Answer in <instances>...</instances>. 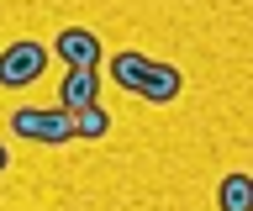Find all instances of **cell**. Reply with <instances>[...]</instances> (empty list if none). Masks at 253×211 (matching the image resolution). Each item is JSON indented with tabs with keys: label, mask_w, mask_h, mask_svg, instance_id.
Returning <instances> with one entry per match:
<instances>
[{
	"label": "cell",
	"mask_w": 253,
	"mask_h": 211,
	"mask_svg": "<svg viewBox=\"0 0 253 211\" xmlns=\"http://www.w3.org/2000/svg\"><path fill=\"white\" fill-rule=\"evenodd\" d=\"M148 64H153V58H142V53H116V58H111V80L122 84V90H137Z\"/></svg>",
	"instance_id": "52a82bcc"
},
{
	"label": "cell",
	"mask_w": 253,
	"mask_h": 211,
	"mask_svg": "<svg viewBox=\"0 0 253 211\" xmlns=\"http://www.w3.org/2000/svg\"><path fill=\"white\" fill-rule=\"evenodd\" d=\"M95 100H100V74H95V69H69L63 84H58V106L74 116V111H84V106H95Z\"/></svg>",
	"instance_id": "277c9868"
},
{
	"label": "cell",
	"mask_w": 253,
	"mask_h": 211,
	"mask_svg": "<svg viewBox=\"0 0 253 211\" xmlns=\"http://www.w3.org/2000/svg\"><path fill=\"white\" fill-rule=\"evenodd\" d=\"M53 53H58L69 69H95L100 64V37H95L90 27H63V32L53 37Z\"/></svg>",
	"instance_id": "3957f363"
},
{
	"label": "cell",
	"mask_w": 253,
	"mask_h": 211,
	"mask_svg": "<svg viewBox=\"0 0 253 211\" xmlns=\"http://www.w3.org/2000/svg\"><path fill=\"white\" fill-rule=\"evenodd\" d=\"M5 169H11V153H5V143H0V174H5Z\"/></svg>",
	"instance_id": "9c48e42d"
},
{
	"label": "cell",
	"mask_w": 253,
	"mask_h": 211,
	"mask_svg": "<svg viewBox=\"0 0 253 211\" xmlns=\"http://www.w3.org/2000/svg\"><path fill=\"white\" fill-rule=\"evenodd\" d=\"M11 127L21 132L27 143H47V148H58V143H74V116L63 111V106H53V111L21 106V111L11 116Z\"/></svg>",
	"instance_id": "6da1fadb"
},
{
	"label": "cell",
	"mask_w": 253,
	"mask_h": 211,
	"mask_svg": "<svg viewBox=\"0 0 253 211\" xmlns=\"http://www.w3.org/2000/svg\"><path fill=\"white\" fill-rule=\"evenodd\" d=\"M111 132V116L106 106L95 100V106H84V111H74V137H84V143H95V137H106Z\"/></svg>",
	"instance_id": "ba28073f"
},
{
	"label": "cell",
	"mask_w": 253,
	"mask_h": 211,
	"mask_svg": "<svg viewBox=\"0 0 253 211\" xmlns=\"http://www.w3.org/2000/svg\"><path fill=\"white\" fill-rule=\"evenodd\" d=\"M53 53L42 42H11V48H0V84L5 90H21V84H37L42 80V69Z\"/></svg>",
	"instance_id": "7a4b0ae2"
},
{
	"label": "cell",
	"mask_w": 253,
	"mask_h": 211,
	"mask_svg": "<svg viewBox=\"0 0 253 211\" xmlns=\"http://www.w3.org/2000/svg\"><path fill=\"white\" fill-rule=\"evenodd\" d=\"M216 201H221V211H253V174H243V169H232V174L221 179Z\"/></svg>",
	"instance_id": "8992f818"
},
{
	"label": "cell",
	"mask_w": 253,
	"mask_h": 211,
	"mask_svg": "<svg viewBox=\"0 0 253 211\" xmlns=\"http://www.w3.org/2000/svg\"><path fill=\"white\" fill-rule=\"evenodd\" d=\"M179 90H185V80H179V69H174V64H148V74H142V84L132 90V95L153 100V106H169Z\"/></svg>",
	"instance_id": "5b68a950"
}]
</instances>
